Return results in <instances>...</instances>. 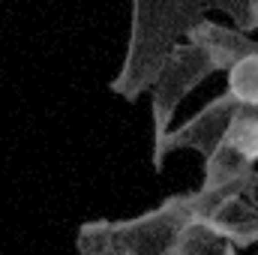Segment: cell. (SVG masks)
<instances>
[{
	"label": "cell",
	"mask_w": 258,
	"mask_h": 255,
	"mask_svg": "<svg viewBox=\"0 0 258 255\" xmlns=\"http://www.w3.org/2000/svg\"><path fill=\"white\" fill-rule=\"evenodd\" d=\"M204 18L207 0H132L126 54L108 90L126 102H138L153 87L168 54Z\"/></svg>",
	"instance_id": "1"
},
{
	"label": "cell",
	"mask_w": 258,
	"mask_h": 255,
	"mask_svg": "<svg viewBox=\"0 0 258 255\" xmlns=\"http://www.w3.org/2000/svg\"><path fill=\"white\" fill-rule=\"evenodd\" d=\"M222 198L225 192L198 186L168 195L159 207L132 219H111V255H171L180 231L198 216H210Z\"/></svg>",
	"instance_id": "2"
},
{
	"label": "cell",
	"mask_w": 258,
	"mask_h": 255,
	"mask_svg": "<svg viewBox=\"0 0 258 255\" xmlns=\"http://www.w3.org/2000/svg\"><path fill=\"white\" fill-rule=\"evenodd\" d=\"M213 72H219V66L213 60V54L198 45V42H180L165 66L159 69L153 87H150V123H153V141H159L177 114V105L192 93L201 81H207Z\"/></svg>",
	"instance_id": "3"
},
{
	"label": "cell",
	"mask_w": 258,
	"mask_h": 255,
	"mask_svg": "<svg viewBox=\"0 0 258 255\" xmlns=\"http://www.w3.org/2000/svg\"><path fill=\"white\" fill-rule=\"evenodd\" d=\"M240 108H243V105H240L237 96L228 93V90L219 93V96H213L201 111H195L186 123L168 129L159 141H153V156H150L153 171L159 174V171L165 168V159H168L171 153H177V150H195V153H201V159H207V156L222 144L225 132H228L234 114H237Z\"/></svg>",
	"instance_id": "4"
},
{
	"label": "cell",
	"mask_w": 258,
	"mask_h": 255,
	"mask_svg": "<svg viewBox=\"0 0 258 255\" xmlns=\"http://www.w3.org/2000/svg\"><path fill=\"white\" fill-rule=\"evenodd\" d=\"M210 225L237 249L258 243V192H231L210 210Z\"/></svg>",
	"instance_id": "5"
},
{
	"label": "cell",
	"mask_w": 258,
	"mask_h": 255,
	"mask_svg": "<svg viewBox=\"0 0 258 255\" xmlns=\"http://www.w3.org/2000/svg\"><path fill=\"white\" fill-rule=\"evenodd\" d=\"M201 186L225 192V195L228 192H258V168L222 138V144L204 159Z\"/></svg>",
	"instance_id": "6"
},
{
	"label": "cell",
	"mask_w": 258,
	"mask_h": 255,
	"mask_svg": "<svg viewBox=\"0 0 258 255\" xmlns=\"http://www.w3.org/2000/svg\"><path fill=\"white\" fill-rule=\"evenodd\" d=\"M186 39L204 45V48L213 54L219 72H225L231 63H237L240 57L258 54V39H249L246 30H240V27H225V24H216V21H210V18L198 21L192 30H189Z\"/></svg>",
	"instance_id": "7"
},
{
	"label": "cell",
	"mask_w": 258,
	"mask_h": 255,
	"mask_svg": "<svg viewBox=\"0 0 258 255\" xmlns=\"http://www.w3.org/2000/svg\"><path fill=\"white\" fill-rule=\"evenodd\" d=\"M234 252H237V246H234L231 240H225V237L210 225L207 216L192 219V222L180 231V237H177V243H174V249H171V255H234Z\"/></svg>",
	"instance_id": "8"
},
{
	"label": "cell",
	"mask_w": 258,
	"mask_h": 255,
	"mask_svg": "<svg viewBox=\"0 0 258 255\" xmlns=\"http://www.w3.org/2000/svg\"><path fill=\"white\" fill-rule=\"evenodd\" d=\"M225 75H228V87L225 90L234 93L240 105L258 111V54L240 57L237 63H231L225 69Z\"/></svg>",
	"instance_id": "9"
},
{
	"label": "cell",
	"mask_w": 258,
	"mask_h": 255,
	"mask_svg": "<svg viewBox=\"0 0 258 255\" xmlns=\"http://www.w3.org/2000/svg\"><path fill=\"white\" fill-rule=\"evenodd\" d=\"M225 141L243 156V159H249L252 165L258 162V111L255 108H240L237 114H234V120H231V126L225 132Z\"/></svg>",
	"instance_id": "10"
},
{
	"label": "cell",
	"mask_w": 258,
	"mask_h": 255,
	"mask_svg": "<svg viewBox=\"0 0 258 255\" xmlns=\"http://www.w3.org/2000/svg\"><path fill=\"white\" fill-rule=\"evenodd\" d=\"M75 246L84 255H111V219H90L78 225Z\"/></svg>",
	"instance_id": "11"
},
{
	"label": "cell",
	"mask_w": 258,
	"mask_h": 255,
	"mask_svg": "<svg viewBox=\"0 0 258 255\" xmlns=\"http://www.w3.org/2000/svg\"><path fill=\"white\" fill-rule=\"evenodd\" d=\"M207 9L225 12L231 24L246 33L258 30V0H207Z\"/></svg>",
	"instance_id": "12"
}]
</instances>
